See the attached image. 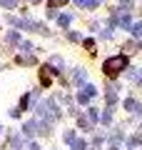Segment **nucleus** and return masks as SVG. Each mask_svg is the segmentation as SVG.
<instances>
[{
	"label": "nucleus",
	"mask_w": 142,
	"mask_h": 150,
	"mask_svg": "<svg viewBox=\"0 0 142 150\" xmlns=\"http://www.w3.org/2000/svg\"><path fill=\"white\" fill-rule=\"evenodd\" d=\"M70 145H72V150H85V148H87V143H85V140H77V138H75Z\"/></svg>",
	"instance_id": "nucleus-8"
},
{
	"label": "nucleus",
	"mask_w": 142,
	"mask_h": 150,
	"mask_svg": "<svg viewBox=\"0 0 142 150\" xmlns=\"http://www.w3.org/2000/svg\"><path fill=\"white\" fill-rule=\"evenodd\" d=\"M85 78H87L85 70H77V73H75V80H77V83H85Z\"/></svg>",
	"instance_id": "nucleus-16"
},
{
	"label": "nucleus",
	"mask_w": 142,
	"mask_h": 150,
	"mask_svg": "<svg viewBox=\"0 0 142 150\" xmlns=\"http://www.w3.org/2000/svg\"><path fill=\"white\" fill-rule=\"evenodd\" d=\"M127 78H130L135 85H142V70L135 68V70H127Z\"/></svg>",
	"instance_id": "nucleus-5"
},
{
	"label": "nucleus",
	"mask_w": 142,
	"mask_h": 150,
	"mask_svg": "<svg viewBox=\"0 0 142 150\" xmlns=\"http://www.w3.org/2000/svg\"><path fill=\"white\" fill-rule=\"evenodd\" d=\"M125 108H127V110H132V112H137V115H142V105L137 100H132V98H127V100H125Z\"/></svg>",
	"instance_id": "nucleus-6"
},
{
	"label": "nucleus",
	"mask_w": 142,
	"mask_h": 150,
	"mask_svg": "<svg viewBox=\"0 0 142 150\" xmlns=\"http://www.w3.org/2000/svg\"><path fill=\"white\" fill-rule=\"evenodd\" d=\"M63 140H65V143H72V140H75V130H65Z\"/></svg>",
	"instance_id": "nucleus-14"
},
{
	"label": "nucleus",
	"mask_w": 142,
	"mask_h": 150,
	"mask_svg": "<svg viewBox=\"0 0 142 150\" xmlns=\"http://www.w3.org/2000/svg\"><path fill=\"white\" fill-rule=\"evenodd\" d=\"M63 5H67V0H47V10H58Z\"/></svg>",
	"instance_id": "nucleus-7"
},
{
	"label": "nucleus",
	"mask_w": 142,
	"mask_h": 150,
	"mask_svg": "<svg viewBox=\"0 0 142 150\" xmlns=\"http://www.w3.org/2000/svg\"><path fill=\"white\" fill-rule=\"evenodd\" d=\"M35 133H37V123H35V120H30V123L22 125V135H25V138H32Z\"/></svg>",
	"instance_id": "nucleus-4"
},
{
	"label": "nucleus",
	"mask_w": 142,
	"mask_h": 150,
	"mask_svg": "<svg viewBox=\"0 0 142 150\" xmlns=\"http://www.w3.org/2000/svg\"><path fill=\"white\" fill-rule=\"evenodd\" d=\"M110 120H112V110L107 108V110L102 112V123H105V125H110Z\"/></svg>",
	"instance_id": "nucleus-13"
},
{
	"label": "nucleus",
	"mask_w": 142,
	"mask_h": 150,
	"mask_svg": "<svg viewBox=\"0 0 142 150\" xmlns=\"http://www.w3.org/2000/svg\"><path fill=\"white\" fill-rule=\"evenodd\" d=\"M0 5L8 8V10H15V8H18V0H0Z\"/></svg>",
	"instance_id": "nucleus-9"
},
{
	"label": "nucleus",
	"mask_w": 142,
	"mask_h": 150,
	"mask_svg": "<svg viewBox=\"0 0 142 150\" xmlns=\"http://www.w3.org/2000/svg\"><path fill=\"white\" fill-rule=\"evenodd\" d=\"M50 65H53V68L60 73V68H63V60H60V58H53V60H50Z\"/></svg>",
	"instance_id": "nucleus-15"
},
{
	"label": "nucleus",
	"mask_w": 142,
	"mask_h": 150,
	"mask_svg": "<svg viewBox=\"0 0 142 150\" xmlns=\"http://www.w3.org/2000/svg\"><path fill=\"white\" fill-rule=\"evenodd\" d=\"M8 43H10V45H15V43H20V35H18L15 30H10V33H8Z\"/></svg>",
	"instance_id": "nucleus-11"
},
{
	"label": "nucleus",
	"mask_w": 142,
	"mask_h": 150,
	"mask_svg": "<svg viewBox=\"0 0 142 150\" xmlns=\"http://www.w3.org/2000/svg\"><path fill=\"white\" fill-rule=\"evenodd\" d=\"M85 48H87V50L95 48V40H92V38H85Z\"/></svg>",
	"instance_id": "nucleus-18"
},
{
	"label": "nucleus",
	"mask_w": 142,
	"mask_h": 150,
	"mask_svg": "<svg viewBox=\"0 0 142 150\" xmlns=\"http://www.w3.org/2000/svg\"><path fill=\"white\" fill-rule=\"evenodd\" d=\"M58 23H60L63 28H67L70 23H72V15H58Z\"/></svg>",
	"instance_id": "nucleus-10"
},
{
	"label": "nucleus",
	"mask_w": 142,
	"mask_h": 150,
	"mask_svg": "<svg viewBox=\"0 0 142 150\" xmlns=\"http://www.w3.org/2000/svg\"><path fill=\"white\" fill-rule=\"evenodd\" d=\"M27 150H40V148H37L35 143H30V145H27Z\"/></svg>",
	"instance_id": "nucleus-21"
},
{
	"label": "nucleus",
	"mask_w": 142,
	"mask_h": 150,
	"mask_svg": "<svg viewBox=\"0 0 142 150\" xmlns=\"http://www.w3.org/2000/svg\"><path fill=\"white\" fill-rule=\"evenodd\" d=\"M127 55H112V58H107L105 63H102V70H105L107 78H117V75L122 73V70H127Z\"/></svg>",
	"instance_id": "nucleus-1"
},
{
	"label": "nucleus",
	"mask_w": 142,
	"mask_h": 150,
	"mask_svg": "<svg viewBox=\"0 0 142 150\" xmlns=\"http://www.w3.org/2000/svg\"><path fill=\"white\" fill-rule=\"evenodd\" d=\"M55 75H58V70H55L53 65H42V70H40V85L42 88H50Z\"/></svg>",
	"instance_id": "nucleus-3"
},
{
	"label": "nucleus",
	"mask_w": 142,
	"mask_h": 150,
	"mask_svg": "<svg viewBox=\"0 0 142 150\" xmlns=\"http://www.w3.org/2000/svg\"><path fill=\"white\" fill-rule=\"evenodd\" d=\"M132 35H135V38H142V23H137V25H132Z\"/></svg>",
	"instance_id": "nucleus-12"
},
{
	"label": "nucleus",
	"mask_w": 142,
	"mask_h": 150,
	"mask_svg": "<svg viewBox=\"0 0 142 150\" xmlns=\"http://www.w3.org/2000/svg\"><path fill=\"white\" fill-rule=\"evenodd\" d=\"M80 128H87V130H90V123H87V118H80Z\"/></svg>",
	"instance_id": "nucleus-19"
},
{
	"label": "nucleus",
	"mask_w": 142,
	"mask_h": 150,
	"mask_svg": "<svg viewBox=\"0 0 142 150\" xmlns=\"http://www.w3.org/2000/svg\"><path fill=\"white\" fill-rule=\"evenodd\" d=\"M75 5H80V8H85V0H72Z\"/></svg>",
	"instance_id": "nucleus-20"
},
{
	"label": "nucleus",
	"mask_w": 142,
	"mask_h": 150,
	"mask_svg": "<svg viewBox=\"0 0 142 150\" xmlns=\"http://www.w3.org/2000/svg\"><path fill=\"white\" fill-rule=\"evenodd\" d=\"M27 3H40V0H27Z\"/></svg>",
	"instance_id": "nucleus-22"
},
{
	"label": "nucleus",
	"mask_w": 142,
	"mask_h": 150,
	"mask_svg": "<svg viewBox=\"0 0 142 150\" xmlns=\"http://www.w3.org/2000/svg\"><path fill=\"white\" fill-rule=\"evenodd\" d=\"M37 115L47 118V123H53V120L60 118V110L55 105V100H42V103H37Z\"/></svg>",
	"instance_id": "nucleus-2"
},
{
	"label": "nucleus",
	"mask_w": 142,
	"mask_h": 150,
	"mask_svg": "<svg viewBox=\"0 0 142 150\" xmlns=\"http://www.w3.org/2000/svg\"><path fill=\"white\" fill-rule=\"evenodd\" d=\"M100 5V0H85V8H97Z\"/></svg>",
	"instance_id": "nucleus-17"
}]
</instances>
